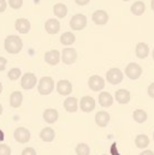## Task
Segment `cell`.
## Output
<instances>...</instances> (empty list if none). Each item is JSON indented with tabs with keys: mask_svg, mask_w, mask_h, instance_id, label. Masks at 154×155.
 Returning <instances> with one entry per match:
<instances>
[{
	"mask_svg": "<svg viewBox=\"0 0 154 155\" xmlns=\"http://www.w3.org/2000/svg\"><path fill=\"white\" fill-rule=\"evenodd\" d=\"M4 47H5V51L10 54H17L22 51L23 48V42L19 36L17 35H8L5 42H4Z\"/></svg>",
	"mask_w": 154,
	"mask_h": 155,
	"instance_id": "obj_1",
	"label": "cell"
},
{
	"mask_svg": "<svg viewBox=\"0 0 154 155\" xmlns=\"http://www.w3.org/2000/svg\"><path fill=\"white\" fill-rule=\"evenodd\" d=\"M54 89V81L51 77H42L38 81V90L41 95H49Z\"/></svg>",
	"mask_w": 154,
	"mask_h": 155,
	"instance_id": "obj_2",
	"label": "cell"
},
{
	"mask_svg": "<svg viewBox=\"0 0 154 155\" xmlns=\"http://www.w3.org/2000/svg\"><path fill=\"white\" fill-rule=\"evenodd\" d=\"M87 25V17L84 15H81V13H77L75 16H72V18L70 19V28L72 30H82L84 29Z\"/></svg>",
	"mask_w": 154,
	"mask_h": 155,
	"instance_id": "obj_3",
	"label": "cell"
},
{
	"mask_svg": "<svg viewBox=\"0 0 154 155\" xmlns=\"http://www.w3.org/2000/svg\"><path fill=\"white\" fill-rule=\"evenodd\" d=\"M38 83V78L32 72H27L22 76V79H21V85L24 90H30L33 89Z\"/></svg>",
	"mask_w": 154,
	"mask_h": 155,
	"instance_id": "obj_4",
	"label": "cell"
},
{
	"mask_svg": "<svg viewBox=\"0 0 154 155\" xmlns=\"http://www.w3.org/2000/svg\"><path fill=\"white\" fill-rule=\"evenodd\" d=\"M125 75L130 79H137L142 75V68L136 63H130L125 68Z\"/></svg>",
	"mask_w": 154,
	"mask_h": 155,
	"instance_id": "obj_5",
	"label": "cell"
},
{
	"mask_svg": "<svg viewBox=\"0 0 154 155\" xmlns=\"http://www.w3.org/2000/svg\"><path fill=\"white\" fill-rule=\"evenodd\" d=\"M123 77H124L123 72H122L119 69H117V68L110 69V70L107 71V74H106V79L109 81L110 84H113V85L119 84V83L123 81Z\"/></svg>",
	"mask_w": 154,
	"mask_h": 155,
	"instance_id": "obj_6",
	"label": "cell"
},
{
	"mask_svg": "<svg viewBox=\"0 0 154 155\" xmlns=\"http://www.w3.org/2000/svg\"><path fill=\"white\" fill-rule=\"evenodd\" d=\"M13 137L18 143H28L30 140V132L25 127H17L13 132Z\"/></svg>",
	"mask_w": 154,
	"mask_h": 155,
	"instance_id": "obj_7",
	"label": "cell"
},
{
	"mask_svg": "<svg viewBox=\"0 0 154 155\" xmlns=\"http://www.w3.org/2000/svg\"><path fill=\"white\" fill-rule=\"evenodd\" d=\"M88 87L93 91H100L105 87V79L101 77V76L94 75V76H92V77L88 79Z\"/></svg>",
	"mask_w": 154,
	"mask_h": 155,
	"instance_id": "obj_8",
	"label": "cell"
},
{
	"mask_svg": "<svg viewBox=\"0 0 154 155\" xmlns=\"http://www.w3.org/2000/svg\"><path fill=\"white\" fill-rule=\"evenodd\" d=\"M62 60L64 64L66 65H71L74 64L75 61L77 60V52L76 49L74 48H65L63 49V53H62Z\"/></svg>",
	"mask_w": 154,
	"mask_h": 155,
	"instance_id": "obj_9",
	"label": "cell"
},
{
	"mask_svg": "<svg viewBox=\"0 0 154 155\" xmlns=\"http://www.w3.org/2000/svg\"><path fill=\"white\" fill-rule=\"evenodd\" d=\"M79 108L85 113L92 112L95 108V100L92 96H83L79 101Z\"/></svg>",
	"mask_w": 154,
	"mask_h": 155,
	"instance_id": "obj_10",
	"label": "cell"
},
{
	"mask_svg": "<svg viewBox=\"0 0 154 155\" xmlns=\"http://www.w3.org/2000/svg\"><path fill=\"white\" fill-rule=\"evenodd\" d=\"M60 58H62V54L59 53V51L57 49H53V51H48L45 53V61L48 64V65H57L59 61H60Z\"/></svg>",
	"mask_w": 154,
	"mask_h": 155,
	"instance_id": "obj_11",
	"label": "cell"
},
{
	"mask_svg": "<svg viewBox=\"0 0 154 155\" xmlns=\"http://www.w3.org/2000/svg\"><path fill=\"white\" fill-rule=\"evenodd\" d=\"M57 90H58V93H59L60 95L68 96V95H70L71 91H72V84H71V82H69L68 79H62V81H59L58 84H57Z\"/></svg>",
	"mask_w": 154,
	"mask_h": 155,
	"instance_id": "obj_12",
	"label": "cell"
},
{
	"mask_svg": "<svg viewBox=\"0 0 154 155\" xmlns=\"http://www.w3.org/2000/svg\"><path fill=\"white\" fill-rule=\"evenodd\" d=\"M92 18H93V22L95 24H98V25H105L109 22V15L104 10H96L93 13Z\"/></svg>",
	"mask_w": 154,
	"mask_h": 155,
	"instance_id": "obj_13",
	"label": "cell"
},
{
	"mask_svg": "<svg viewBox=\"0 0 154 155\" xmlns=\"http://www.w3.org/2000/svg\"><path fill=\"white\" fill-rule=\"evenodd\" d=\"M45 29H46V31H47L48 34L54 35V34H57V33L60 30V23H59V21L55 19V18H49V19L45 23Z\"/></svg>",
	"mask_w": 154,
	"mask_h": 155,
	"instance_id": "obj_14",
	"label": "cell"
},
{
	"mask_svg": "<svg viewBox=\"0 0 154 155\" xmlns=\"http://www.w3.org/2000/svg\"><path fill=\"white\" fill-rule=\"evenodd\" d=\"M15 27L19 34H28L30 30V22L27 18H18L16 21Z\"/></svg>",
	"mask_w": 154,
	"mask_h": 155,
	"instance_id": "obj_15",
	"label": "cell"
},
{
	"mask_svg": "<svg viewBox=\"0 0 154 155\" xmlns=\"http://www.w3.org/2000/svg\"><path fill=\"white\" fill-rule=\"evenodd\" d=\"M115 99L117 100L118 104L120 105H125L130 101L131 99V95H130V91L126 90V89H119L116 91V95H115Z\"/></svg>",
	"mask_w": 154,
	"mask_h": 155,
	"instance_id": "obj_16",
	"label": "cell"
},
{
	"mask_svg": "<svg viewBox=\"0 0 154 155\" xmlns=\"http://www.w3.org/2000/svg\"><path fill=\"white\" fill-rule=\"evenodd\" d=\"M95 123L100 127L107 126V124L110 123V114H109V112H106V111H99L95 114Z\"/></svg>",
	"mask_w": 154,
	"mask_h": 155,
	"instance_id": "obj_17",
	"label": "cell"
},
{
	"mask_svg": "<svg viewBox=\"0 0 154 155\" xmlns=\"http://www.w3.org/2000/svg\"><path fill=\"white\" fill-rule=\"evenodd\" d=\"M135 52H136V57L140 58V59H145L148 57L149 54V47L146 42H139L136 45V48H135Z\"/></svg>",
	"mask_w": 154,
	"mask_h": 155,
	"instance_id": "obj_18",
	"label": "cell"
},
{
	"mask_svg": "<svg viewBox=\"0 0 154 155\" xmlns=\"http://www.w3.org/2000/svg\"><path fill=\"white\" fill-rule=\"evenodd\" d=\"M113 96L109 91H101L99 94V104L101 107H110L113 104Z\"/></svg>",
	"mask_w": 154,
	"mask_h": 155,
	"instance_id": "obj_19",
	"label": "cell"
},
{
	"mask_svg": "<svg viewBox=\"0 0 154 155\" xmlns=\"http://www.w3.org/2000/svg\"><path fill=\"white\" fill-rule=\"evenodd\" d=\"M58 117H59L58 111L54 110V108H47V110L43 111V119H45V121L48 123V124L55 123V121L58 120Z\"/></svg>",
	"mask_w": 154,
	"mask_h": 155,
	"instance_id": "obj_20",
	"label": "cell"
},
{
	"mask_svg": "<svg viewBox=\"0 0 154 155\" xmlns=\"http://www.w3.org/2000/svg\"><path fill=\"white\" fill-rule=\"evenodd\" d=\"M64 108L69 113H75L78 110V101L76 97H66L64 101Z\"/></svg>",
	"mask_w": 154,
	"mask_h": 155,
	"instance_id": "obj_21",
	"label": "cell"
},
{
	"mask_svg": "<svg viewBox=\"0 0 154 155\" xmlns=\"http://www.w3.org/2000/svg\"><path fill=\"white\" fill-rule=\"evenodd\" d=\"M22 102H23V94L21 91H13L11 94V96H10V105H11V107L18 108V107H21Z\"/></svg>",
	"mask_w": 154,
	"mask_h": 155,
	"instance_id": "obj_22",
	"label": "cell"
},
{
	"mask_svg": "<svg viewBox=\"0 0 154 155\" xmlns=\"http://www.w3.org/2000/svg\"><path fill=\"white\" fill-rule=\"evenodd\" d=\"M55 137V132L52 127H43L40 132V138L43 142H52Z\"/></svg>",
	"mask_w": 154,
	"mask_h": 155,
	"instance_id": "obj_23",
	"label": "cell"
},
{
	"mask_svg": "<svg viewBox=\"0 0 154 155\" xmlns=\"http://www.w3.org/2000/svg\"><path fill=\"white\" fill-rule=\"evenodd\" d=\"M131 13L135 15V16H142L145 13V10H146V5L143 1H136L131 5Z\"/></svg>",
	"mask_w": 154,
	"mask_h": 155,
	"instance_id": "obj_24",
	"label": "cell"
},
{
	"mask_svg": "<svg viewBox=\"0 0 154 155\" xmlns=\"http://www.w3.org/2000/svg\"><path fill=\"white\" fill-rule=\"evenodd\" d=\"M135 144L140 149H145L149 146V137L147 135H137L135 138Z\"/></svg>",
	"mask_w": 154,
	"mask_h": 155,
	"instance_id": "obj_25",
	"label": "cell"
},
{
	"mask_svg": "<svg viewBox=\"0 0 154 155\" xmlns=\"http://www.w3.org/2000/svg\"><path fill=\"white\" fill-rule=\"evenodd\" d=\"M53 12L58 18H64L68 15V7L64 4H55L53 7Z\"/></svg>",
	"mask_w": 154,
	"mask_h": 155,
	"instance_id": "obj_26",
	"label": "cell"
},
{
	"mask_svg": "<svg viewBox=\"0 0 154 155\" xmlns=\"http://www.w3.org/2000/svg\"><path fill=\"white\" fill-rule=\"evenodd\" d=\"M132 118H134V120L136 121V123H145L146 120H147V112L145 111V110H136V111H134V113H132Z\"/></svg>",
	"mask_w": 154,
	"mask_h": 155,
	"instance_id": "obj_27",
	"label": "cell"
},
{
	"mask_svg": "<svg viewBox=\"0 0 154 155\" xmlns=\"http://www.w3.org/2000/svg\"><path fill=\"white\" fill-rule=\"evenodd\" d=\"M75 35L72 34V33H70V31H66V33H64L62 36H60V42L63 43V45H65V46H70V45H72L74 42H75Z\"/></svg>",
	"mask_w": 154,
	"mask_h": 155,
	"instance_id": "obj_28",
	"label": "cell"
},
{
	"mask_svg": "<svg viewBox=\"0 0 154 155\" xmlns=\"http://www.w3.org/2000/svg\"><path fill=\"white\" fill-rule=\"evenodd\" d=\"M77 155H89L90 154V148L85 143H78L76 147Z\"/></svg>",
	"mask_w": 154,
	"mask_h": 155,
	"instance_id": "obj_29",
	"label": "cell"
},
{
	"mask_svg": "<svg viewBox=\"0 0 154 155\" xmlns=\"http://www.w3.org/2000/svg\"><path fill=\"white\" fill-rule=\"evenodd\" d=\"M21 75H22L21 70L18 68H13V69H11L8 71L7 77H8V79H11V81H16V79H18V78L21 77Z\"/></svg>",
	"mask_w": 154,
	"mask_h": 155,
	"instance_id": "obj_30",
	"label": "cell"
},
{
	"mask_svg": "<svg viewBox=\"0 0 154 155\" xmlns=\"http://www.w3.org/2000/svg\"><path fill=\"white\" fill-rule=\"evenodd\" d=\"M8 5H10L13 10H18V8L22 7L23 0H8Z\"/></svg>",
	"mask_w": 154,
	"mask_h": 155,
	"instance_id": "obj_31",
	"label": "cell"
},
{
	"mask_svg": "<svg viewBox=\"0 0 154 155\" xmlns=\"http://www.w3.org/2000/svg\"><path fill=\"white\" fill-rule=\"evenodd\" d=\"M0 155H11V148L7 144H0Z\"/></svg>",
	"mask_w": 154,
	"mask_h": 155,
	"instance_id": "obj_32",
	"label": "cell"
},
{
	"mask_svg": "<svg viewBox=\"0 0 154 155\" xmlns=\"http://www.w3.org/2000/svg\"><path fill=\"white\" fill-rule=\"evenodd\" d=\"M22 155H36V152H35L34 148H32V147H27L25 149H23Z\"/></svg>",
	"mask_w": 154,
	"mask_h": 155,
	"instance_id": "obj_33",
	"label": "cell"
},
{
	"mask_svg": "<svg viewBox=\"0 0 154 155\" xmlns=\"http://www.w3.org/2000/svg\"><path fill=\"white\" fill-rule=\"evenodd\" d=\"M110 152H111V155H120V153L118 152V147H117V143H116V142L115 143H112Z\"/></svg>",
	"mask_w": 154,
	"mask_h": 155,
	"instance_id": "obj_34",
	"label": "cell"
},
{
	"mask_svg": "<svg viewBox=\"0 0 154 155\" xmlns=\"http://www.w3.org/2000/svg\"><path fill=\"white\" fill-rule=\"evenodd\" d=\"M6 65H7V60H6L5 58H2V57H0V71H2V70H5V68H6Z\"/></svg>",
	"mask_w": 154,
	"mask_h": 155,
	"instance_id": "obj_35",
	"label": "cell"
},
{
	"mask_svg": "<svg viewBox=\"0 0 154 155\" xmlns=\"http://www.w3.org/2000/svg\"><path fill=\"white\" fill-rule=\"evenodd\" d=\"M148 95H149L152 99H154V82L148 87Z\"/></svg>",
	"mask_w": 154,
	"mask_h": 155,
	"instance_id": "obj_36",
	"label": "cell"
},
{
	"mask_svg": "<svg viewBox=\"0 0 154 155\" xmlns=\"http://www.w3.org/2000/svg\"><path fill=\"white\" fill-rule=\"evenodd\" d=\"M6 7H7L6 1H5V0H0V13L4 12V11L6 10Z\"/></svg>",
	"mask_w": 154,
	"mask_h": 155,
	"instance_id": "obj_37",
	"label": "cell"
},
{
	"mask_svg": "<svg viewBox=\"0 0 154 155\" xmlns=\"http://www.w3.org/2000/svg\"><path fill=\"white\" fill-rule=\"evenodd\" d=\"M89 1H90V0H75V2H76L77 5H79V6H84V5H87Z\"/></svg>",
	"mask_w": 154,
	"mask_h": 155,
	"instance_id": "obj_38",
	"label": "cell"
},
{
	"mask_svg": "<svg viewBox=\"0 0 154 155\" xmlns=\"http://www.w3.org/2000/svg\"><path fill=\"white\" fill-rule=\"evenodd\" d=\"M140 155H154V153L152 150H145V152H142Z\"/></svg>",
	"mask_w": 154,
	"mask_h": 155,
	"instance_id": "obj_39",
	"label": "cell"
},
{
	"mask_svg": "<svg viewBox=\"0 0 154 155\" xmlns=\"http://www.w3.org/2000/svg\"><path fill=\"white\" fill-rule=\"evenodd\" d=\"M5 140V134H4V131L0 129V141H4Z\"/></svg>",
	"mask_w": 154,
	"mask_h": 155,
	"instance_id": "obj_40",
	"label": "cell"
},
{
	"mask_svg": "<svg viewBox=\"0 0 154 155\" xmlns=\"http://www.w3.org/2000/svg\"><path fill=\"white\" fill-rule=\"evenodd\" d=\"M151 7H152V10L154 11V0H152V2H151Z\"/></svg>",
	"mask_w": 154,
	"mask_h": 155,
	"instance_id": "obj_41",
	"label": "cell"
},
{
	"mask_svg": "<svg viewBox=\"0 0 154 155\" xmlns=\"http://www.w3.org/2000/svg\"><path fill=\"white\" fill-rule=\"evenodd\" d=\"M1 114H2V106L0 105V116H1Z\"/></svg>",
	"mask_w": 154,
	"mask_h": 155,
	"instance_id": "obj_42",
	"label": "cell"
},
{
	"mask_svg": "<svg viewBox=\"0 0 154 155\" xmlns=\"http://www.w3.org/2000/svg\"><path fill=\"white\" fill-rule=\"evenodd\" d=\"M1 93H2V84L0 83V94H1Z\"/></svg>",
	"mask_w": 154,
	"mask_h": 155,
	"instance_id": "obj_43",
	"label": "cell"
},
{
	"mask_svg": "<svg viewBox=\"0 0 154 155\" xmlns=\"http://www.w3.org/2000/svg\"><path fill=\"white\" fill-rule=\"evenodd\" d=\"M152 57H153V60H154V49H153V53H152Z\"/></svg>",
	"mask_w": 154,
	"mask_h": 155,
	"instance_id": "obj_44",
	"label": "cell"
},
{
	"mask_svg": "<svg viewBox=\"0 0 154 155\" xmlns=\"http://www.w3.org/2000/svg\"><path fill=\"white\" fill-rule=\"evenodd\" d=\"M123 1H130V0H123Z\"/></svg>",
	"mask_w": 154,
	"mask_h": 155,
	"instance_id": "obj_45",
	"label": "cell"
},
{
	"mask_svg": "<svg viewBox=\"0 0 154 155\" xmlns=\"http://www.w3.org/2000/svg\"><path fill=\"white\" fill-rule=\"evenodd\" d=\"M153 138H154V132H153Z\"/></svg>",
	"mask_w": 154,
	"mask_h": 155,
	"instance_id": "obj_46",
	"label": "cell"
},
{
	"mask_svg": "<svg viewBox=\"0 0 154 155\" xmlns=\"http://www.w3.org/2000/svg\"><path fill=\"white\" fill-rule=\"evenodd\" d=\"M102 155H107V154H102Z\"/></svg>",
	"mask_w": 154,
	"mask_h": 155,
	"instance_id": "obj_47",
	"label": "cell"
}]
</instances>
